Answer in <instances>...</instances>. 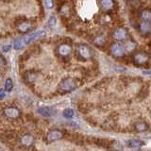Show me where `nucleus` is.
<instances>
[{"mask_svg":"<svg viewBox=\"0 0 151 151\" xmlns=\"http://www.w3.org/2000/svg\"><path fill=\"white\" fill-rule=\"evenodd\" d=\"M63 137V132L60 129H51L46 134V141L48 143H53V142L59 141Z\"/></svg>","mask_w":151,"mask_h":151,"instance_id":"obj_6","label":"nucleus"},{"mask_svg":"<svg viewBox=\"0 0 151 151\" xmlns=\"http://www.w3.org/2000/svg\"><path fill=\"white\" fill-rule=\"evenodd\" d=\"M141 18L143 21L151 22V9H144V11H142Z\"/></svg>","mask_w":151,"mask_h":151,"instance_id":"obj_18","label":"nucleus"},{"mask_svg":"<svg viewBox=\"0 0 151 151\" xmlns=\"http://www.w3.org/2000/svg\"><path fill=\"white\" fill-rule=\"evenodd\" d=\"M33 27L32 24L30 22H21L18 24L17 29L20 33H27V31H29L31 28Z\"/></svg>","mask_w":151,"mask_h":151,"instance_id":"obj_13","label":"nucleus"},{"mask_svg":"<svg viewBox=\"0 0 151 151\" xmlns=\"http://www.w3.org/2000/svg\"><path fill=\"white\" fill-rule=\"evenodd\" d=\"M37 78V76L35 73H33V72H27L25 76V79H26V81L28 82V83H31L33 82L35 80V78Z\"/></svg>","mask_w":151,"mask_h":151,"instance_id":"obj_19","label":"nucleus"},{"mask_svg":"<svg viewBox=\"0 0 151 151\" xmlns=\"http://www.w3.org/2000/svg\"><path fill=\"white\" fill-rule=\"evenodd\" d=\"M79 85V80L76 78H65L59 84V91L63 93H70L76 90Z\"/></svg>","mask_w":151,"mask_h":151,"instance_id":"obj_2","label":"nucleus"},{"mask_svg":"<svg viewBox=\"0 0 151 151\" xmlns=\"http://www.w3.org/2000/svg\"><path fill=\"white\" fill-rule=\"evenodd\" d=\"M3 113H4L5 117H7L8 119H12V120L17 119V118H19L21 115L20 110H19V109L16 108V107H7V108H5L4 111H3Z\"/></svg>","mask_w":151,"mask_h":151,"instance_id":"obj_5","label":"nucleus"},{"mask_svg":"<svg viewBox=\"0 0 151 151\" xmlns=\"http://www.w3.org/2000/svg\"><path fill=\"white\" fill-rule=\"evenodd\" d=\"M124 46H125V49H126L127 52H132L136 47L135 44L133 42H131V41H127Z\"/></svg>","mask_w":151,"mask_h":151,"instance_id":"obj_20","label":"nucleus"},{"mask_svg":"<svg viewBox=\"0 0 151 151\" xmlns=\"http://www.w3.org/2000/svg\"><path fill=\"white\" fill-rule=\"evenodd\" d=\"M134 129L137 132H145L148 129V125L145 122H138L135 124Z\"/></svg>","mask_w":151,"mask_h":151,"instance_id":"obj_16","label":"nucleus"},{"mask_svg":"<svg viewBox=\"0 0 151 151\" xmlns=\"http://www.w3.org/2000/svg\"><path fill=\"white\" fill-rule=\"evenodd\" d=\"M144 145H145V142L141 140H137V139H131L127 142V145L131 148H139L141 146H143Z\"/></svg>","mask_w":151,"mask_h":151,"instance_id":"obj_15","label":"nucleus"},{"mask_svg":"<svg viewBox=\"0 0 151 151\" xmlns=\"http://www.w3.org/2000/svg\"><path fill=\"white\" fill-rule=\"evenodd\" d=\"M13 88V82L11 78H7L6 81H5V90H6V92H11Z\"/></svg>","mask_w":151,"mask_h":151,"instance_id":"obj_22","label":"nucleus"},{"mask_svg":"<svg viewBox=\"0 0 151 151\" xmlns=\"http://www.w3.org/2000/svg\"><path fill=\"white\" fill-rule=\"evenodd\" d=\"M5 94H6V90H5V89H0V100L5 97Z\"/></svg>","mask_w":151,"mask_h":151,"instance_id":"obj_25","label":"nucleus"},{"mask_svg":"<svg viewBox=\"0 0 151 151\" xmlns=\"http://www.w3.org/2000/svg\"><path fill=\"white\" fill-rule=\"evenodd\" d=\"M100 6H101L102 11L110 12V11H111V9H113V7H114V2H113V0H101Z\"/></svg>","mask_w":151,"mask_h":151,"instance_id":"obj_14","label":"nucleus"},{"mask_svg":"<svg viewBox=\"0 0 151 151\" xmlns=\"http://www.w3.org/2000/svg\"><path fill=\"white\" fill-rule=\"evenodd\" d=\"M45 31H44V30L30 33V34H27V35L21 37V38H18L17 40L14 41L13 47L16 50L22 49L23 47H25L26 45H29L30 42H34L38 39H41V38L45 37Z\"/></svg>","mask_w":151,"mask_h":151,"instance_id":"obj_1","label":"nucleus"},{"mask_svg":"<svg viewBox=\"0 0 151 151\" xmlns=\"http://www.w3.org/2000/svg\"><path fill=\"white\" fill-rule=\"evenodd\" d=\"M37 111L45 117H51L56 114V109L53 107H41L38 109Z\"/></svg>","mask_w":151,"mask_h":151,"instance_id":"obj_11","label":"nucleus"},{"mask_svg":"<svg viewBox=\"0 0 151 151\" xmlns=\"http://www.w3.org/2000/svg\"><path fill=\"white\" fill-rule=\"evenodd\" d=\"M45 5L48 9H52L53 8V5H54L53 0H45Z\"/></svg>","mask_w":151,"mask_h":151,"instance_id":"obj_24","label":"nucleus"},{"mask_svg":"<svg viewBox=\"0 0 151 151\" xmlns=\"http://www.w3.org/2000/svg\"><path fill=\"white\" fill-rule=\"evenodd\" d=\"M111 54L115 57V58H121V57H124L126 54V49H125V46L119 44V42H113V44L111 45Z\"/></svg>","mask_w":151,"mask_h":151,"instance_id":"obj_4","label":"nucleus"},{"mask_svg":"<svg viewBox=\"0 0 151 151\" xmlns=\"http://www.w3.org/2000/svg\"><path fill=\"white\" fill-rule=\"evenodd\" d=\"M149 60V56L145 52H138L133 56V61L136 65H144Z\"/></svg>","mask_w":151,"mask_h":151,"instance_id":"obj_7","label":"nucleus"},{"mask_svg":"<svg viewBox=\"0 0 151 151\" xmlns=\"http://www.w3.org/2000/svg\"><path fill=\"white\" fill-rule=\"evenodd\" d=\"M113 39L116 41H126L129 37V32L124 27H119L114 30L112 34Z\"/></svg>","mask_w":151,"mask_h":151,"instance_id":"obj_9","label":"nucleus"},{"mask_svg":"<svg viewBox=\"0 0 151 151\" xmlns=\"http://www.w3.org/2000/svg\"><path fill=\"white\" fill-rule=\"evenodd\" d=\"M34 142H35L34 136L30 133L24 134L20 138V144L23 146H25V147H29V146H31L33 144H34Z\"/></svg>","mask_w":151,"mask_h":151,"instance_id":"obj_10","label":"nucleus"},{"mask_svg":"<svg viewBox=\"0 0 151 151\" xmlns=\"http://www.w3.org/2000/svg\"><path fill=\"white\" fill-rule=\"evenodd\" d=\"M9 46H8V47H7V46H5V47H4V50H5V51H7V50H9Z\"/></svg>","mask_w":151,"mask_h":151,"instance_id":"obj_27","label":"nucleus"},{"mask_svg":"<svg viewBox=\"0 0 151 151\" xmlns=\"http://www.w3.org/2000/svg\"><path fill=\"white\" fill-rule=\"evenodd\" d=\"M93 42V45L96 46H103L106 42V38L104 35H98L94 38Z\"/></svg>","mask_w":151,"mask_h":151,"instance_id":"obj_17","label":"nucleus"},{"mask_svg":"<svg viewBox=\"0 0 151 151\" xmlns=\"http://www.w3.org/2000/svg\"><path fill=\"white\" fill-rule=\"evenodd\" d=\"M5 64H6V61H5L4 58H2V57L0 56V68H2Z\"/></svg>","mask_w":151,"mask_h":151,"instance_id":"obj_26","label":"nucleus"},{"mask_svg":"<svg viewBox=\"0 0 151 151\" xmlns=\"http://www.w3.org/2000/svg\"><path fill=\"white\" fill-rule=\"evenodd\" d=\"M56 22H57V19H56L55 15H52V16H50L49 20H48V25H49V27H55V25H56Z\"/></svg>","mask_w":151,"mask_h":151,"instance_id":"obj_23","label":"nucleus"},{"mask_svg":"<svg viewBox=\"0 0 151 151\" xmlns=\"http://www.w3.org/2000/svg\"><path fill=\"white\" fill-rule=\"evenodd\" d=\"M57 53H58L60 57L66 58V57L70 56L71 53H72V46L68 44H61L57 48Z\"/></svg>","mask_w":151,"mask_h":151,"instance_id":"obj_8","label":"nucleus"},{"mask_svg":"<svg viewBox=\"0 0 151 151\" xmlns=\"http://www.w3.org/2000/svg\"><path fill=\"white\" fill-rule=\"evenodd\" d=\"M77 55H78V57L81 60H90L93 57V52L88 45H79L77 48Z\"/></svg>","mask_w":151,"mask_h":151,"instance_id":"obj_3","label":"nucleus"},{"mask_svg":"<svg viewBox=\"0 0 151 151\" xmlns=\"http://www.w3.org/2000/svg\"><path fill=\"white\" fill-rule=\"evenodd\" d=\"M139 31L142 35H148L151 33V23L148 21H143L139 24Z\"/></svg>","mask_w":151,"mask_h":151,"instance_id":"obj_12","label":"nucleus"},{"mask_svg":"<svg viewBox=\"0 0 151 151\" xmlns=\"http://www.w3.org/2000/svg\"><path fill=\"white\" fill-rule=\"evenodd\" d=\"M0 80H1V75H0Z\"/></svg>","mask_w":151,"mask_h":151,"instance_id":"obj_28","label":"nucleus"},{"mask_svg":"<svg viewBox=\"0 0 151 151\" xmlns=\"http://www.w3.org/2000/svg\"><path fill=\"white\" fill-rule=\"evenodd\" d=\"M63 116L66 118V119H71V118L74 117L75 111L72 110V109H66V110L63 111Z\"/></svg>","mask_w":151,"mask_h":151,"instance_id":"obj_21","label":"nucleus"}]
</instances>
